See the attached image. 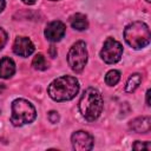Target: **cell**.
Instances as JSON below:
<instances>
[{
    "mask_svg": "<svg viewBox=\"0 0 151 151\" xmlns=\"http://www.w3.org/2000/svg\"><path fill=\"white\" fill-rule=\"evenodd\" d=\"M79 91V83L74 77L63 76L54 79L47 87L48 96L55 101H66L76 97Z\"/></svg>",
    "mask_w": 151,
    "mask_h": 151,
    "instance_id": "obj_1",
    "label": "cell"
},
{
    "mask_svg": "<svg viewBox=\"0 0 151 151\" xmlns=\"http://www.w3.org/2000/svg\"><path fill=\"white\" fill-rule=\"evenodd\" d=\"M79 110L86 120L94 122L103 111V97L100 92L94 87L86 88L79 100Z\"/></svg>",
    "mask_w": 151,
    "mask_h": 151,
    "instance_id": "obj_2",
    "label": "cell"
},
{
    "mask_svg": "<svg viewBox=\"0 0 151 151\" xmlns=\"http://www.w3.org/2000/svg\"><path fill=\"white\" fill-rule=\"evenodd\" d=\"M150 29L145 22L134 21L129 24L124 29L125 41L134 50H140L150 44Z\"/></svg>",
    "mask_w": 151,
    "mask_h": 151,
    "instance_id": "obj_3",
    "label": "cell"
},
{
    "mask_svg": "<svg viewBox=\"0 0 151 151\" xmlns=\"http://www.w3.org/2000/svg\"><path fill=\"white\" fill-rule=\"evenodd\" d=\"M37 117L35 107L26 99L19 98L12 103V116L11 123L14 126H22L31 124Z\"/></svg>",
    "mask_w": 151,
    "mask_h": 151,
    "instance_id": "obj_4",
    "label": "cell"
},
{
    "mask_svg": "<svg viewBox=\"0 0 151 151\" xmlns=\"http://www.w3.org/2000/svg\"><path fill=\"white\" fill-rule=\"evenodd\" d=\"M67 63L74 72H81L87 63L86 44L84 41H77L72 45L67 54Z\"/></svg>",
    "mask_w": 151,
    "mask_h": 151,
    "instance_id": "obj_5",
    "label": "cell"
},
{
    "mask_svg": "<svg viewBox=\"0 0 151 151\" xmlns=\"http://www.w3.org/2000/svg\"><path fill=\"white\" fill-rule=\"evenodd\" d=\"M123 55V46L113 38H107L100 51V57L106 64H114Z\"/></svg>",
    "mask_w": 151,
    "mask_h": 151,
    "instance_id": "obj_6",
    "label": "cell"
},
{
    "mask_svg": "<svg viewBox=\"0 0 151 151\" xmlns=\"http://www.w3.org/2000/svg\"><path fill=\"white\" fill-rule=\"evenodd\" d=\"M72 146L77 151H88L93 147V138L86 131H77L71 137Z\"/></svg>",
    "mask_w": 151,
    "mask_h": 151,
    "instance_id": "obj_7",
    "label": "cell"
},
{
    "mask_svg": "<svg viewBox=\"0 0 151 151\" xmlns=\"http://www.w3.org/2000/svg\"><path fill=\"white\" fill-rule=\"evenodd\" d=\"M65 32H66V27H65L64 22H61L59 20H55V21L50 22L46 26L44 33H45V37L48 41L57 42V41H60L64 38Z\"/></svg>",
    "mask_w": 151,
    "mask_h": 151,
    "instance_id": "obj_8",
    "label": "cell"
},
{
    "mask_svg": "<svg viewBox=\"0 0 151 151\" xmlns=\"http://www.w3.org/2000/svg\"><path fill=\"white\" fill-rule=\"evenodd\" d=\"M13 52L20 57H28L34 52V45L27 37H17L13 44Z\"/></svg>",
    "mask_w": 151,
    "mask_h": 151,
    "instance_id": "obj_9",
    "label": "cell"
},
{
    "mask_svg": "<svg viewBox=\"0 0 151 151\" xmlns=\"http://www.w3.org/2000/svg\"><path fill=\"white\" fill-rule=\"evenodd\" d=\"M130 129L137 133H147L151 129V119L150 117H138L130 122Z\"/></svg>",
    "mask_w": 151,
    "mask_h": 151,
    "instance_id": "obj_10",
    "label": "cell"
},
{
    "mask_svg": "<svg viewBox=\"0 0 151 151\" xmlns=\"http://www.w3.org/2000/svg\"><path fill=\"white\" fill-rule=\"evenodd\" d=\"M15 72V64L14 61L8 58V57H5L0 60V78H4V79H7V78H11Z\"/></svg>",
    "mask_w": 151,
    "mask_h": 151,
    "instance_id": "obj_11",
    "label": "cell"
},
{
    "mask_svg": "<svg viewBox=\"0 0 151 151\" xmlns=\"http://www.w3.org/2000/svg\"><path fill=\"white\" fill-rule=\"evenodd\" d=\"M70 22H71V26L77 31H84L88 27L87 18L81 13H76L74 15H72L70 19Z\"/></svg>",
    "mask_w": 151,
    "mask_h": 151,
    "instance_id": "obj_12",
    "label": "cell"
},
{
    "mask_svg": "<svg viewBox=\"0 0 151 151\" xmlns=\"http://www.w3.org/2000/svg\"><path fill=\"white\" fill-rule=\"evenodd\" d=\"M142 83V76L139 73H133L129 77L127 81H126V85H125V91L131 93L133 91H136V88L140 85Z\"/></svg>",
    "mask_w": 151,
    "mask_h": 151,
    "instance_id": "obj_13",
    "label": "cell"
},
{
    "mask_svg": "<svg viewBox=\"0 0 151 151\" xmlns=\"http://www.w3.org/2000/svg\"><path fill=\"white\" fill-rule=\"evenodd\" d=\"M32 65H33V67H34L35 70H38V71H44V70H46V68L48 67V64H47L45 57H44L41 53L37 54V55L33 58Z\"/></svg>",
    "mask_w": 151,
    "mask_h": 151,
    "instance_id": "obj_14",
    "label": "cell"
},
{
    "mask_svg": "<svg viewBox=\"0 0 151 151\" xmlns=\"http://www.w3.org/2000/svg\"><path fill=\"white\" fill-rule=\"evenodd\" d=\"M120 79V72L117 70H111L105 76V83L109 86H114Z\"/></svg>",
    "mask_w": 151,
    "mask_h": 151,
    "instance_id": "obj_15",
    "label": "cell"
},
{
    "mask_svg": "<svg viewBox=\"0 0 151 151\" xmlns=\"http://www.w3.org/2000/svg\"><path fill=\"white\" fill-rule=\"evenodd\" d=\"M132 149L133 150H151V144L150 142H140V140H137L133 145H132Z\"/></svg>",
    "mask_w": 151,
    "mask_h": 151,
    "instance_id": "obj_16",
    "label": "cell"
},
{
    "mask_svg": "<svg viewBox=\"0 0 151 151\" xmlns=\"http://www.w3.org/2000/svg\"><path fill=\"white\" fill-rule=\"evenodd\" d=\"M6 42H7V33L2 28H0V51L5 47Z\"/></svg>",
    "mask_w": 151,
    "mask_h": 151,
    "instance_id": "obj_17",
    "label": "cell"
},
{
    "mask_svg": "<svg viewBox=\"0 0 151 151\" xmlns=\"http://www.w3.org/2000/svg\"><path fill=\"white\" fill-rule=\"evenodd\" d=\"M48 119H50V122L53 123V124L58 123V120H59V114H58V112H55V111L48 112Z\"/></svg>",
    "mask_w": 151,
    "mask_h": 151,
    "instance_id": "obj_18",
    "label": "cell"
},
{
    "mask_svg": "<svg viewBox=\"0 0 151 151\" xmlns=\"http://www.w3.org/2000/svg\"><path fill=\"white\" fill-rule=\"evenodd\" d=\"M5 6H6V1L5 0H0V13L5 9Z\"/></svg>",
    "mask_w": 151,
    "mask_h": 151,
    "instance_id": "obj_19",
    "label": "cell"
},
{
    "mask_svg": "<svg viewBox=\"0 0 151 151\" xmlns=\"http://www.w3.org/2000/svg\"><path fill=\"white\" fill-rule=\"evenodd\" d=\"M146 105H147V106L151 105V104H150V90L146 91Z\"/></svg>",
    "mask_w": 151,
    "mask_h": 151,
    "instance_id": "obj_20",
    "label": "cell"
},
{
    "mask_svg": "<svg viewBox=\"0 0 151 151\" xmlns=\"http://www.w3.org/2000/svg\"><path fill=\"white\" fill-rule=\"evenodd\" d=\"M24 4H26V5H33L37 0H21Z\"/></svg>",
    "mask_w": 151,
    "mask_h": 151,
    "instance_id": "obj_21",
    "label": "cell"
},
{
    "mask_svg": "<svg viewBox=\"0 0 151 151\" xmlns=\"http://www.w3.org/2000/svg\"><path fill=\"white\" fill-rule=\"evenodd\" d=\"M146 1H147V2H150V1H151V0H146Z\"/></svg>",
    "mask_w": 151,
    "mask_h": 151,
    "instance_id": "obj_22",
    "label": "cell"
},
{
    "mask_svg": "<svg viewBox=\"0 0 151 151\" xmlns=\"http://www.w3.org/2000/svg\"><path fill=\"white\" fill-rule=\"evenodd\" d=\"M52 1H57V0H52Z\"/></svg>",
    "mask_w": 151,
    "mask_h": 151,
    "instance_id": "obj_23",
    "label": "cell"
}]
</instances>
